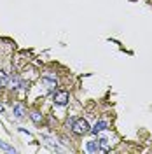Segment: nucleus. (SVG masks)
Masks as SVG:
<instances>
[{"instance_id": "nucleus-1", "label": "nucleus", "mask_w": 152, "mask_h": 154, "mask_svg": "<svg viewBox=\"0 0 152 154\" xmlns=\"http://www.w3.org/2000/svg\"><path fill=\"white\" fill-rule=\"evenodd\" d=\"M72 130H74L75 135H86V133L91 131V128H89V125H87L86 119H75L74 125H72Z\"/></svg>"}, {"instance_id": "nucleus-2", "label": "nucleus", "mask_w": 152, "mask_h": 154, "mask_svg": "<svg viewBox=\"0 0 152 154\" xmlns=\"http://www.w3.org/2000/svg\"><path fill=\"white\" fill-rule=\"evenodd\" d=\"M42 84L46 86V89H47V91H54V88H56L58 81H56V77H54V75L47 74V75L42 77Z\"/></svg>"}, {"instance_id": "nucleus-3", "label": "nucleus", "mask_w": 152, "mask_h": 154, "mask_svg": "<svg viewBox=\"0 0 152 154\" xmlns=\"http://www.w3.org/2000/svg\"><path fill=\"white\" fill-rule=\"evenodd\" d=\"M53 98H54V103L56 105H65L68 102V93L67 91H56Z\"/></svg>"}, {"instance_id": "nucleus-4", "label": "nucleus", "mask_w": 152, "mask_h": 154, "mask_svg": "<svg viewBox=\"0 0 152 154\" xmlns=\"http://www.w3.org/2000/svg\"><path fill=\"white\" fill-rule=\"evenodd\" d=\"M86 151L91 152V154L100 152V140H98V138H96V140H87V142H86Z\"/></svg>"}, {"instance_id": "nucleus-5", "label": "nucleus", "mask_w": 152, "mask_h": 154, "mask_svg": "<svg viewBox=\"0 0 152 154\" xmlns=\"http://www.w3.org/2000/svg\"><path fill=\"white\" fill-rule=\"evenodd\" d=\"M107 128H108V123L102 119V121H98V123L91 128V131H93V133H100V131H103V130H107Z\"/></svg>"}, {"instance_id": "nucleus-6", "label": "nucleus", "mask_w": 152, "mask_h": 154, "mask_svg": "<svg viewBox=\"0 0 152 154\" xmlns=\"http://www.w3.org/2000/svg\"><path fill=\"white\" fill-rule=\"evenodd\" d=\"M9 81H11V75H7L4 70H0V88L9 86Z\"/></svg>"}, {"instance_id": "nucleus-7", "label": "nucleus", "mask_w": 152, "mask_h": 154, "mask_svg": "<svg viewBox=\"0 0 152 154\" xmlns=\"http://www.w3.org/2000/svg\"><path fill=\"white\" fill-rule=\"evenodd\" d=\"M98 140H100V152H107L108 151V138L107 137H102Z\"/></svg>"}, {"instance_id": "nucleus-8", "label": "nucleus", "mask_w": 152, "mask_h": 154, "mask_svg": "<svg viewBox=\"0 0 152 154\" xmlns=\"http://www.w3.org/2000/svg\"><path fill=\"white\" fill-rule=\"evenodd\" d=\"M14 114L18 116V117H21V116L25 114V107L21 105V103H18V105L14 107Z\"/></svg>"}, {"instance_id": "nucleus-9", "label": "nucleus", "mask_w": 152, "mask_h": 154, "mask_svg": "<svg viewBox=\"0 0 152 154\" xmlns=\"http://www.w3.org/2000/svg\"><path fill=\"white\" fill-rule=\"evenodd\" d=\"M32 121H33L35 125H38V123L42 121V114H40V112H32Z\"/></svg>"}, {"instance_id": "nucleus-10", "label": "nucleus", "mask_w": 152, "mask_h": 154, "mask_svg": "<svg viewBox=\"0 0 152 154\" xmlns=\"http://www.w3.org/2000/svg\"><path fill=\"white\" fill-rule=\"evenodd\" d=\"M0 147H2V149H5V151H11V152H14V149H12L11 145H7L5 142H2V140H0Z\"/></svg>"}, {"instance_id": "nucleus-11", "label": "nucleus", "mask_w": 152, "mask_h": 154, "mask_svg": "<svg viewBox=\"0 0 152 154\" xmlns=\"http://www.w3.org/2000/svg\"><path fill=\"white\" fill-rule=\"evenodd\" d=\"M2 112H4V105H2V103H0V114H2Z\"/></svg>"}]
</instances>
